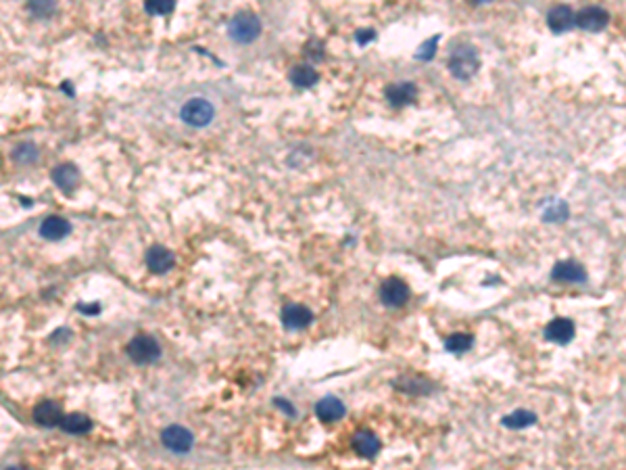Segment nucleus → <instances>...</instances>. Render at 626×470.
Here are the masks:
<instances>
[{
	"label": "nucleus",
	"mask_w": 626,
	"mask_h": 470,
	"mask_svg": "<svg viewBox=\"0 0 626 470\" xmlns=\"http://www.w3.org/2000/svg\"><path fill=\"white\" fill-rule=\"evenodd\" d=\"M128 354L130 358L136 362V364H151V362H157L159 356H161V347L159 343L148 336V334H138L134 336L130 343H128Z\"/></svg>",
	"instance_id": "obj_1"
},
{
	"label": "nucleus",
	"mask_w": 626,
	"mask_h": 470,
	"mask_svg": "<svg viewBox=\"0 0 626 470\" xmlns=\"http://www.w3.org/2000/svg\"><path fill=\"white\" fill-rule=\"evenodd\" d=\"M213 105L209 103L207 99H190L188 103H184V107H182V111H180V115H182V119L188 123V125H192V127H203V125H207L209 121L213 119Z\"/></svg>",
	"instance_id": "obj_2"
},
{
	"label": "nucleus",
	"mask_w": 626,
	"mask_h": 470,
	"mask_svg": "<svg viewBox=\"0 0 626 470\" xmlns=\"http://www.w3.org/2000/svg\"><path fill=\"white\" fill-rule=\"evenodd\" d=\"M261 32V23L255 15L250 13H238L230 21V36L238 42H250L255 40Z\"/></svg>",
	"instance_id": "obj_3"
},
{
	"label": "nucleus",
	"mask_w": 626,
	"mask_h": 470,
	"mask_svg": "<svg viewBox=\"0 0 626 470\" xmlns=\"http://www.w3.org/2000/svg\"><path fill=\"white\" fill-rule=\"evenodd\" d=\"M449 67L453 71L455 77L459 79H468L474 75V71L478 69V55L474 53V49H459L453 53V57L449 59Z\"/></svg>",
	"instance_id": "obj_4"
},
{
	"label": "nucleus",
	"mask_w": 626,
	"mask_h": 470,
	"mask_svg": "<svg viewBox=\"0 0 626 470\" xmlns=\"http://www.w3.org/2000/svg\"><path fill=\"white\" fill-rule=\"evenodd\" d=\"M163 445L167 449L176 452V454H186V452L192 449L194 437L188 429H184V426L174 424V426H167V429L163 431Z\"/></svg>",
	"instance_id": "obj_5"
},
{
	"label": "nucleus",
	"mask_w": 626,
	"mask_h": 470,
	"mask_svg": "<svg viewBox=\"0 0 626 470\" xmlns=\"http://www.w3.org/2000/svg\"><path fill=\"white\" fill-rule=\"evenodd\" d=\"M380 299L389 308H401L409 299V286L401 278H387L380 286Z\"/></svg>",
	"instance_id": "obj_6"
},
{
	"label": "nucleus",
	"mask_w": 626,
	"mask_h": 470,
	"mask_svg": "<svg viewBox=\"0 0 626 470\" xmlns=\"http://www.w3.org/2000/svg\"><path fill=\"white\" fill-rule=\"evenodd\" d=\"M610 15L601 7H587L576 15V23L587 32H599L608 25Z\"/></svg>",
	"instance_id": "obj_7"
},
{
	"label": "nucleus",
	"mask_w": 626,
	"mask_h": 470,
	"mask_svg": "<svg viewBox=\"0 0 626 470\" xmlns=\"http://www.w3.org/2000/svg\"><path fill=\"white\" fill-rule=\"evenodd\" d=\"M313 320V314L305 308V306H299V304H290L282 310V322L286 328L290 330H299V328H305L309 326Z\"/></svg>",
	"instance_id": "obj_8"
},
{
	"label": "nucleus",
	"mask_w": 626,
	"mask_h": 470,
	"mask_svg": "<svg viewBox=\"0 0 626 470\" xmlns=\"http://www.w3.org/2000/svg\"><path fill=\"white\" fill-rule=\"evenodd\" d=\"M176 264L174 260V253L170 249H165L161 245L157 247H151L148 253H146V266L155 272V274H165L167 270H172Z\"/></svg>",
	"instance_id": "obj_9"
},
{
	"label": "nucleus",
	"mask_w": 626,
	"mask_h": 470,
	"mask_svg": "<svg viewBox=\"0 0 626 470\" xmlns=\"http://www.w3.org/2000/svg\"><path fill=\"white\" fill-rule=\"evenodd\" d=\"M574 332H576V328H574L572 320H568V318H556L545 328V336L549 341H553V343H560V345L572 341Z\"/></svg>",
	"instance_id": "obj_10"
},
{
	"label": "nucleus",
	"mask_w": 626,
	"mask_h": 470,
	"mask_svg": "<svg viewBox=\"0 0 626 470\" xmlns=\"http://www.w3.org/2000/svg\"><path fill=\"white\" fill-rule=\"evenodd\" d=\"M353 449L361 456V458H374L376 454L380 452V439L376 437L371 431H357L353 435Z\"/></svg>",
	"instance_id": "obj_11"
},
{
	"label": "nucleus",
	"mask_w": 626,
	"mask_h": 470,
	"mask_svg": "<svg viewBox=\"0 0 626 470\" xmlns=\"http://www.w3.org/2000/svg\"><path fill=\"white\" fill-rule=\"evenodd\" d=\"M315 414L324 422H337V420H341L345 416V404L341 399H337V397H332V395L324 397V399L317 401Z\"/></svg>",
	"instance_id": "obj_12"
},
{
	"label": "nucleus",
	"mask_w": 626,
	"mask_h": 470,
	"mask_svg": "<svg viewBox=\"0 0 626 470\" xmlns=\"http://www.w3.org/2000/svg\"><path fill=\"white\" fill-rule=\"evenodd\" d=\"M34 418L42 426H57L63 420V410L55 401H42L34 410Z\"/></svg>",
	"instance_id": "obj_13"
},
{
	"label": "nucleus",
	"mask_w": 626,
	"mask_h": 470,
	"mask_svg": "<svg viewBox=\"0 0 626 470\" xmlns=\"http://www.w3.org/2000/svg\"><path fill=\"white\" fill-rule=\"evenodd\" d=\"M53 180L57 182V186L65 193H71L75 190V186L79 184V172L77 167L71 165V163H63L59 165L55 172H53Z\"/></svg>",
	"instance_id": "obj_14"
},
{
	"label": "nucleus",
	"mask_w": 626,
	"mask_h": 470,
	"mask_svg": "<svg viewBox=\"0 0 626 470\" xmlns=\"http://www.w3.org/2000/svg\"><path fill=\"white\" fill-rule=\"evenodd\" d=\"M551 276L556 280H560V282H582L584 278H587L582 266L576 264V262H560V264H556Z\"/></svg>",
	"instance_id": "obj_15"
},
{
	"label": "nucleus",
	"mask_w": 626,
	"mask_h": 470,
	"mask_svg": "<svg viewBox=\"0 0 626 470\" xmlns=\"http://www.w3.org/2000/svg\"><path fill=\"white\" fill-rule=\"evenodd\" d=\"M69 230H71L69 222L59 218V216L47 218L44 222H42V226H40V234L44 236V238H49V240H61L63 236L69 234Z\"/></svg>",
	"instance_id": "obj_16"
},
{
	"label": "nucleus",
	"mask_w": 626,
	"mask_h": 470,
	"mask_svg": "<svg viewBox=\"0 0 626 470\" xmlns=\"http://www.w3.org/2000/svg\"><path fill=\"white\" fill-rule=\"evenodd\" d=\"M547 21H549V27L556 34H562V32L570 29L576 23V15H574V11L570 7H556V9L549 11Z\"/></svg>",
	"instance_id": "obj_17"
},
{
	"label": "nucleus",
	"mask_w": 626,
	"mask_h": 470,
	"mask_svg": "<svg viewBox=\"0 0 626 470\" xmlns=\"http://www.w3.org/2000/svg\"><path fill=\"white\" fill-rule=\"evenodd\" d=\"M417 90L411 82H401V84H391L389 90H387V97L393 105H407L415 99Z\"/></svg>",
	"instance_id": "obj_18"
},
{
	"label": "nucleus",
	"mask_w": 626,
	"mask_h": 470,
	"mask_svg": "<svg viewBox=\"0 0 626 470\" xmlns=\"http://www.w3.org/2000/svg\"><path fill=\"white\" fill-rule=\"evenodd\" d=\"M61 429L65 433H71V435H83V433H88L92 429V422H90L88 416H83V414H67L61 420Z\"/></svg>",
	"instance_id": "obj_19"
},
{
	"label": "nucleus",
	"mask_w": 626,
	"mask_h": 470,
	"mask_svg": "<svg viewBox=\"0 0 626 470\" xmlns=\"http://www.w3.org/2000/svg\"><path fill=\"white\" fill-rule=\"evenodd\" d=\"M290 82L295 84V86H299V88H309V86H313V84L317 82V73L309 65H297L295 69L290 71Z\"/></svg>",
	"instance_id": "obj_20"
},
{
	"label": "nucleus",
	"mask_w": 626,
	"mask_h": 470,
	"mask_svg": "<svg viewBox=\"0 0 626 470\" xmlns=\"http://www.w3.org/2000/svg\"><path fill=\"white\" fill-rule=\"evenodd\" d=\"M534 422H536V416L532 412H526V410L514 412V414L504 418V424L508 426V429H524V426H530Z\"/></svg>",
	"instance_id": "obj_21"
},
{
	"label": "nucleus",
	"mask_w": 626,
	"mask_h": 470,
	"mask_svg": "<svg viewBox=\"0 0 626 470\" xmlns=\"http://www.w3.org/2000/svg\"><path fill=\"white\" fill-rule=\"evenodd\" d=\"M445 347L451 351V354H464L472 347V336L466 334V332H455L447 338Z\"/></svg>",
	"instance_id": "obj_22"
},
{
	"label": "nucleus",
	"mask_w": 626,
	"mask_h": 470,
	"mask_svg": "<svg viewBox=\"0 0 626 470\" xmlns=\"http://www.w3.org/2000/svg\"><path fill=\"white\" fill-rule=\"evenodd\" d=\"M174 7L176 5L170 3V0H153V3H146V11L151 15H167L174 11Z\"/></svg>",
	"instance_id": "obj_23"
},
{
	"label": "nucleus",
	"mask_w": 626,
	"mask_h": 470,
	"mask_svg": "<svg viewBox=\"0 0 626 470\" xmlns=\"http://www.w3.org/2000/svg\"><path fill=\"white\" fill-rule=\"evenodd\" d=\"M15 159H17V161H21V163H29V161H34V159H36V147H34V145H29V143L21 145V147L15 151Z\"/></svg>",
	"instance_id": "obj_24"
},
{
	"label": "nucleus",
	"mask_w": 626,
	"mask_h": 470,
	"mask_svg": "<svg viewBox=\"0 0 626 470\" xmlns=\"http://www.w3.org/2000/svg\"><path fill=\"white\" fill-rule=\"evenodd\" d=\"M436 42H439V38H432V40H428L426 45L420 49V53H417V57L420 59H430L432 57V51L436 49Z\"/></svg>",
	"instance_id": "obj_25"
},
{
	"label": "nucleus",
	"mask_w": 626,
	"mask_h": 470,
	"mask_svg": "<svg viewBox=\"0 0 626 470\" xmlns=\"http://www.w3.org/2000/svg\"><path fill=\"white\" fill-rule=\"evenodd\" d=\"M9 470H25V468H9Z\"/></svg>",
	"instance_id": "obj_26"
}]
</instances>
